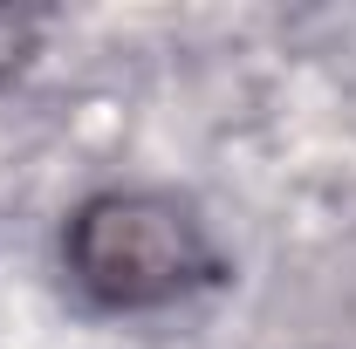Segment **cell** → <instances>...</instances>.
I'll use <instances>...</instances> for the list:
<instances>
[{
	"mask_svg": "<svg viewBox=\"0 0 356 349\" xmlns=\"http://www.w3.org/2000/svg\"><path fill=\"white\" fill-rule=\"evenodd\" d=\"M69 274L103 308H165L199 295L220 254L206 226L165 192H103L69 219Z\"/></svg>",
	"mask_w": 356,
	"mask_h": 349,
	"instance_id": "1",
	"label": "cell"
}]
</instances>
